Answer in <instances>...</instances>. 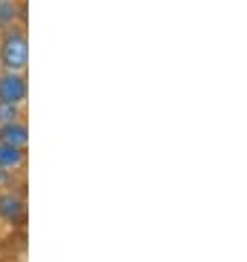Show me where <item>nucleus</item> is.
<instances>
[{
    "instance_id": "obj_1",
    "label": "nucleus",
    "mask_w": 247,
    "mask_h": 262,
    "mask_svg": "<svg viewBox=\"0 0 247 262\" xmlns=\"http://www.w3.org/2000/svg\"><path fill=\"white\" fill-rule=\"evenodd\" d=\"M0 64L9 73H23L29 64V42L25 27H7L0 38Z\"/></svg>"
},
{
    "instance_id": "obj_2",
    "label": "nucleus",
    "mask_w": 247,
    "mask_h": 262,
    "mask_svg": "<svg viewBox=\"0 0 247 262\" xmlns=\"http://www.w3.org/2000/svg\"><path fill=\"white\" fill-rule=\"evenodd\" d=\"M27 79L23 73H3L0 75V101H9V104H23L27 99Z\"/></svg>"
},
{
    "instance_id": "obj_3",
    "label": "nucleus",
    "mask_w": 247,
    "mask_h": 262,
    "mask_svg": "<svg viewBox=\"0 0 247 262\" xmlns=\"http://www.w3.org/2000/svg\"><path fill=\"white\" fill-rule=\"evenodd\" d=\"M25 216V201L13 192L0 194V218L9 223H18Z\"/></svg>"
},
{
    "instance_id": "obj_4",
    "label": "nucleus",
    "mask_w": 247,
    "mask_h": 262,
    "mask_svg": "<svg viewBox=\"0 0 247 262\" xmlns=\"http://www.w3.org/2000/svg\"><path fill=\"white\" fill-rule=\"evenodd\" d=\"M27 141H29V133H27L25 123L11 121V123L0 126V143H9V145H16V148H25Z\"/></svg>"
},
{
    "instance_id": "obj_5",
    "label": "nucleus",
    "mask_w": 247,
    "mask_h": 262,
    "mask_svg": "<svg viewBox=\"0 0 247 262\" xmlns=\"http://www.w3.org/2000/svg\"><path fill=\"white\" fill-rule=\"evenodd\" d=\"M25 161V150L9 143H0V167H18Z\"/></svg>"
},
{
    "instance_id": "obj_6",
    "label": "nucleus",
    "mask_w": 247,
    "mask_h": 262,
    "mask_svg": "<svg viewBox=\"0 0 247 262\" xmlns=\"http://www.w3.org/2000/svg\"><path fill=\"white\" fill-rule=\"evenodd\" d=\"M18 20V9L13 0H0V31L11 25H16Z\"/></svg>"
},
{
    "instance_id": "obj_7",
    "label": "nucleus",
    "mask_w": 247,
    "mask_h": 262,
    "mask_svg": "<svg viewBox=\"0 0 247 262\" xmlns=\"http://www.w3.org/2000/svg\"><path fill=\"white\" fill-rule=\"evenodd\" d=\"M20 117V108L18 104H9V101H0V126L11 121H18Z\"/></svg>"
},
{
    "instance_id": "obj_8",
    "label": "nucleus",
    "mask_w": 247,
    "mask_h": 262,
    "mask_svg": "<svg viewBox=\"0 0 247 262\" xmlns=\"http://www.w3.org/2000/svg\"><path fill=\"white\" fill-rule=\"evenodd\" d=\"M7 181H9V174H7V170L5 167H0V187H3Z\"/></svg>"
}]
</instances>
